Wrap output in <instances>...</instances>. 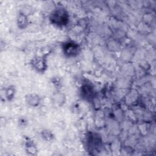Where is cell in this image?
<instances>
[{
  "label": "cell",
  "instance_id": "cell-1",
  "mask_svg": "<svg viewBox=\"0 0 156 156\" xmlns=\"http://www.w3.org/2000/svg\"><path fill=\"white\" fill-rule=\"evenodd\" d=\"M51 20L53 23L58 26H63L66 24L68 21V15L63 9H58L55 10L52 14Z\"/></svg>",
  "mask_w": 156,
  "mask_h": 156
},
{
  "label": "cell",
  "instance_id": "cell-2",
  "mask_svg": "<svg viewBox=\"0 0 156 156\" xmlns=\"http://www.w3.org/2000/svg\"><path fill=\"white\" fill-rule=\"evenodd\" d=\"M63 51L68 56H74L78 53V45L74 42H67L63 46Z\"/></svg>",
  "mask_w": 156,
  "mask_h": 156
}]
</instances>
